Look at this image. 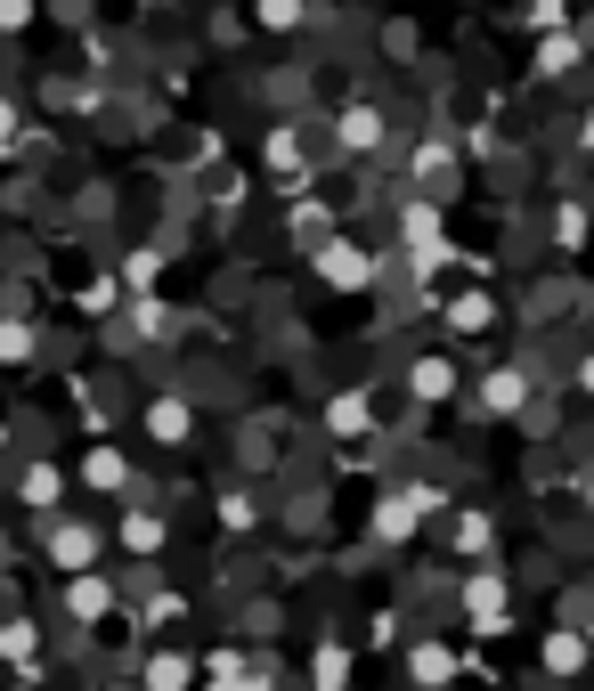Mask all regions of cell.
I'll list each match as a JSON object with an SVG mask.
<instances>
[{
	"label": "cell",
	"instance_id": "obj_1",
	"mask_svg": "<svg viewBox=\"0 0 594 691\" xmlns=\"http://www.w3.org/2000/svg\"><path fill=\"white\" fill-rule=\"evenodd\" d=\"M472 618H481V626H497V618H505V594H497V578H472Z\"/></svg>",
	"mask_w": 594,
	"mask_h": 691
},
{
	"label": "cell",
	"instance_id": "obj_2",
	"mask_svg": "<svg viewBox=\"0 0 594 691\" xmlns=\"http://www.w3.org/2000/svg\"><path fill=\"white\" fill-rule=\"evenodd\" d=\"M546 667H554V675H562V667H586V643H578V635H554V643H546Z\"/></svg>",
	"mask_w": 594,
	"mask_h": 691
}]
</instances>
